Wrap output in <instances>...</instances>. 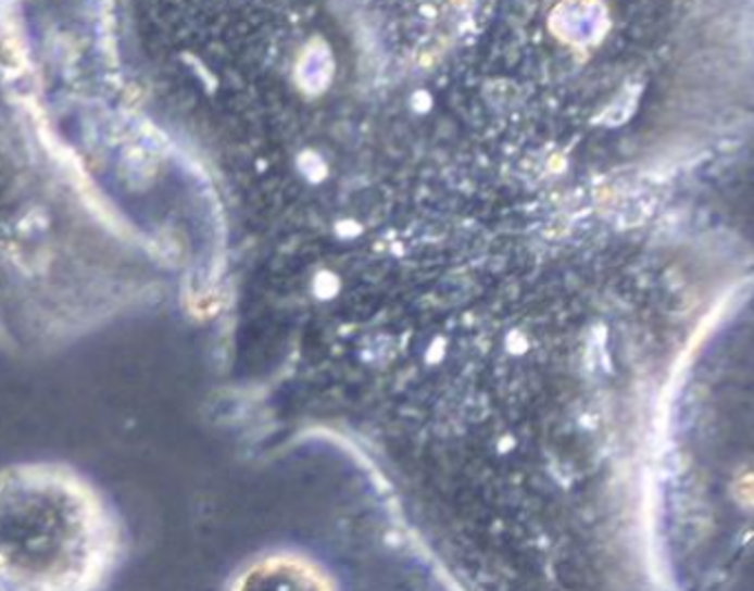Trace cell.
Here are the masks:
<instances>
[{
	"instance_id": "obj_1",
	"label": "cell",
	"mask_w": 754,
	"mask_h": 591,
	"mask_svg": "<svg viewBox=\"0 0 754 591\" xmlns=\"http://www.w3.org/2000/svg\"><path fill=\"white\" fill-rule=\"evenodd\" d=\"M248 591H323L321 582L296 565H276L267 574L254 576Z\"/></svg>"
}]
</instances>
